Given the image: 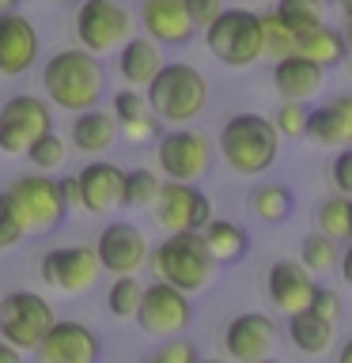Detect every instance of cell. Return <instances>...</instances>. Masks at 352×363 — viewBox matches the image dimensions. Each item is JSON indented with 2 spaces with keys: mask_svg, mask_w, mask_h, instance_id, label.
<instances>
[{
  "mask_svg": "<svg viewBox=\"0 0 352 363\" xmlns=\"http://www.w3.org/2000/svg\"><path fill=\"white\" fill-rule=\"evenodd\" d=\"M42 91L53 110L84 113L91 106H99V99L106 95V68L84 45H65V50L45 57Z\"/></svg>",
  "mask_w": 352,
  "mask_h": 363,
  "instance_id": "1",
  "label": "cell"
},
{
  "mask_svg": "<svg viewBox=\"0 0 352 363\" xmlns=\"http://www.w3.org/2000/svg\"><path fill=\"white\" fill-rule=\"evenodd\" d=\"M216 152L235 174L243 178H258L277 163L280 155V133L273 129V121L265 113L243 110L231 113L220 125V136H216Z\"/></svg>",
  "mask_w": 352,
  "mask_h": 363,
  "instance_id": "2",
  "label": "cell"
},
{
  "mask_svg": "<svg viewBox=\"0 0 352 363\" xmlns=\"http://www.w3.org/2000/svg\"><path fill=\"white\" fill-rule=\"evenodd\" d=\"M144 102L155 121L186 125L209 106V79L186 61H163L152 84L144 87Z\"/></svg>",
  "mask_w": 352,
  "mask_h": 363,
  "instance_id": "3",
  "label": "cell"
},
{
  "mask_svg": "<svg viewBox=\"0 0 352 363\" xmlns=\"http://www.w3.org/2000/svg\"><path fill=\"white\" fill-rule=\"evenodd\" d=\"M148 265H152L155 280L170 284V288L197 295L216 280V261L204 246L201 231H182V235H163V242L152 246L148 254Z\"/></svg>",
  "mask_w": 352,
  "mask_h": 363,
  "instance_id": "4",
  "label": "cell"
},
{
  "mask_svg": "<svg viewBox=\"0 0 352 363\" xmlns=\"http://www.w3.org/2000/svg\"><path fill=\"white\" fill-rule=\"evenodd\" d=\"M0 193H4L8 208L16 212L23 235L57 231V227L65 223V216H68V204L61 197V189H57V178L42 174V170H31V174L11 178Z\"/></svg>",
  "mask_w": 352,
  "mask_h": 363,
  "instance_id": "5",
  "label": "cell"
},
{
  "mask_svg": "<svg viewBox=\"0 0 352 363\" xmlns=\"http://www.w3.org/2000/svg\"><path fill=\"white\" fill-rule=\"evenodd\" d=\"M201 34H204V50L235 72H243V68L258 65L265 57L261 53V19L250 8H224Z\"/></svg>",
  "mask_w": 352,
  "mask_h": 363,
  "instance_id": "6",
  "label": "cell"
},
{
  "mask_svg": "<svg viewBox=\"0 0 352 363\" xmlns=\"http://www.w3.org/2000/svg\"><path fill=\"white\" fill-rule=\"evenodd\" d=\"M136 16L129 0H79L76 8V45H84L87 53H114L118 45L133 34Z\"/></svg>",
  "mask_w": 352,
  "mask_h": 363,
  "instance_id": "7",
  "label": "cell"
},
{
  "mask_svg": "<svg viewBox=\"0 0 352 363\" xmlns=\"http://www.w3.org/2000/svg\"><path fill=\"white\" fill-rule=\"evenodd\" d=\"M57 322L53 303L42 291H8L0 299V340L19 352H34V345L45 337V329Z\"/></svg>",
  "mask_w": 352,
  "mask_h": 363,
  "instance_id": "8",
  "label": "cell"
},
{
  "mask_svg": "<svg viewBox=\"0 0 352 363\" xmlns=\"http://www.w3.org/2000/svg\"><path fill=\"white\" fill-rule=\"evenodd\" d=\"M212 155L216 147L209 136L197 129H186V125L159 133L155 140V163L167 182H201L212 167Z\"/></svg>",
  "mask_w": 352,
  "mask_h": 363,
  "instance_id": "9",
  "label": "cell"
},
{
  "mask_svg": "<svg viewBox=\"0 0 352 363\" xmlns=\"http://www.w3.org/2000/svg\"><path fill=\"white\" fill-rule=\"evenodd\" d=\"M133 318H136V325L155 340L182 337L193 322V303H189L186 291L170 288V284H163V280H152V284H144Z\"/></svg>",
  "mask_w": 352,
  "mask_h": 363,
  "instance_id": "10",
  "label": "cell"
},
{
  "mask_svg": "<svg viewBox=\"0 0 352 363\" xmlns=\"http://www.w3.org/2000/svg\"><path fill=\"white\" fill-rule=\"evenodd\" d=\"M53 133V106L38 95H8L0 102V152L23 155L38 136Z\"/></svg>",
  "mask_w": 352,
  "mask_h": 363,
  "instance_id": "11",
  "label": "cell"
},
{
  "mask_svg": "<svg viewBox=\"0 0 352 363\" xmlns=\"http://www.w3.org/2000/svg\"><path fill=\"white\" fill-rule=\"evenodd\" d=\"M152 220L163 235L201 231L212 220V201L193 182H163L152 201Z\"/></svg>",
  "mask_w": 352,
  "mask_h": 363,
  "instance_id": "12",
  "label": "cell"
},
{
  "mask_svg": "<svg viewBox=\"0 0 352 363\" xmlns=\"http://www.w3.org/2000/svg\"><path fill=\"white\" fill-rule=\"evenodd\" d=\"M91 250H95V257H99V269L114 272V277H136V272L148 265L152 242H148V235L136 223L114 220L99 231Z\"/></svg>",
  "mask_w": 352,
  "mask_h": 363,
  "instance_id": "13",
  "label": "cell"
},
{
  "mask_svg": "<svg viewBox=\"0 0 352 363\" xmlns=\"http://www.w3.org/2000/svg\"><path fill=\"white\" fill-rule=\"evenodd\" d=\"M102 340L87 322L57 318L45 337L34 345V363H99Z\"/></svg>",
  "mask_w": 352,
  "mask_h": 363,
  "instance_id": "14",
  "label": "cell"
},
{
  "mask_svg": "<svg viewBox=\"0 0 352 363\" xmlns=\"http://www.w3.org/2000/svg\"><path fill=\"white\" fill-rule=\"evenodd\" d=\"M99 257L91 246H57L38 261V277L65 295H84L99 280Z\"/></svg>",
  "mask_w": 352,
  "mask_h": 363,
  "instance_id": "15",
  "label": "cell"
},
{
  "mask_svg": "<svg viewBox=\"0 0 352 363\" xmlns=\"http://www.w3.org/2000/svg\"><path fill=\"white\" fill-rule=\"evenodd\" d=\"M277 348V322L261 311H243L224 325V352L231 363H258Z\"/></svg>",
  "mask_w": 352,
  "mask_h": 363,
  "instance_id": "16",
  "label": "cell"
},
{
  "mask_svg": "<svg viewBox=\"0 0 352 363\" xmlns=\"http://www.w3.org/2000/svg\"><path fill=\"white\" fill-rule=\"evenodd\" d=\"M42 53L38 30L23 11H0V76L16 79L23 72H31L34 61Z\"/></svg>",
  "mask_w": 352,
  "mask_h": 363,
  "instance_id": "17",
  "label": "cell"
},
{
  "mask_svg": "<svg viewBox=\"0 0 352 363\" xmlns=\"http://www.w3.org/2000/svg\"><path fill=\"white\" fill-rule=\"evenodd\" d=\"M133 16L141 23V30L159 45H186L197 34L186 11V0H136Z\"/></svg>",
  "mask_w": 352,
  "mask_h": 363,
  "instance_id": "18",
  "label": "cell"
},
{
  "mask_svg": "<svg viewBox=\"0 0 352 363\" xmlns=\"http://www.w3.org/2000/svg\"><path fill=\"white\" fill-rule=\"evenodd\" d=\"M314 288H318L314 272H307L299 265V257H280V261H273L269 272H265V295H269V303L277 306L280 314L307 311Z\"/></svg>",
  "mask_w": 352,
  "mask_h": 363,
  "instance_id": "19",
  "label": "cell"
},
{
  "mask_svg": "<svg viewBox=\"0 0 352 363\" xmlns=\"http://www.w3.org/2000/svg\"><path fill=\"white\" fill-rule=\"evenodd\" d=\"M76 186H79V208L91 216H106L114 208H121V186H125V170L110 159H91L87 167L76 170Z\"/></svg>",
  "mask_w": 352,
  "mask_h": 363,
  "instance_id": "20",
  "label": "cell"
},
{
  "mask_svg": "<svg viewBox=\"0 0 352 363\" xmlns=\"http://www.w3.org/2000/svg\"><path fill=\"white\" fill-rule=\"evenodd\" d=\"M303 136L318 147H352V95H337L307 110Z\"/></svg>",
  "mask_w": 352,
  "mask_h": 363,
  "instance_id": "21",
  "label": "cell"
},
{
  "mask_svg": "<svg viewBox=\"0 0 352 363\" xmlns=\"http://www.w3.org/2000/svg\"><path fill=\"white\" fill-rule=\"evenodd\" d=\"M159 68H163V45L152 42L148 34H129L118 45V76L125 79V87L144 91Z\"/></svg>",
  "mask_w": 352,
  "mask_h": 363,
  "instance_id": "22",
  "label": "cell"
},
{
  "mask_svg": "<svg viewBox=\"0 0 352 363\" xmlns=\"http://www.w3.org/2000/svg\"><path fill=\"white\" fill-rule=\"evenodd\" d=\"M322 84H326V72L299 53H288V57H280V61H273V87L280 91V99L307 102L322 91Z\"/></svg>",
  "mask_w": 352,
  "mask_h": 363,
  "instance_id": "23",
  "label": "cell"
},
{
  "mask_svg": "<svg viewBox=\"0 0 352 363\" xmlns=\"http://www.w3.org/2000/svg\"><path fill=\"white\" fill-rule=\"evenodd\" d=\"M68 136H72L76 152L99 155V152H110L114 140H118V121H114L110 110L91 106L84 113H72V133Z\"/></svg>",
  "mask_w": 352,
  "mask_h": 363,
  "instance_id": "24",
  "label": "cell"
},
{
  "mask_svg": "<svg viewBox=\"0 0 352 363\" xmlns=\"http://www.w3.org/2000/svg\"><path fill=\"white\" fill-rule=\"evenodd\" d=\"M201 238H204V246H209V254L216 265H235V261H243L250 254V235H246V227L243 223H235V220H212L201 227Z\"/></svg>",
  "mask_w": 352,
  "mask_h": 363,
  "instance_id": "25",
  "label": "cell"
},
{
  "mask_svg": "<svg viewBox=\"0 0 352 363\" xmlns=\"http://www.w3.org/2000/svg\"><path fill=\"white\" fill-rule=\"evenodd\" d=\"M295 53L307 57V61H314L322 72H329V68H337L348 57V45H345V34L341 30L318 23L314 30H303L299 38H295Z\"/></svg>",
  "mask_w": 352,
  "mask_h": 363,
  "instance_id": "26",
  "label": "cell"
},
{
  "mask_svg": "<svg viewBox=\"0 0 352 363\" xmlns=\"http://www.w3.org/2000/svg\"><path fill=\"white\" fill-rule=\"evenodd\" d=\"M288 340L295 352L303 356H326L334 348V322L318 318L314 311H299V314H288Z\"/></svg>",
  "mask_w": 352,
  "mask_h": 363,
  "instance_id": "27",
  "label": "cell"
},
{
  "mask_svg": "<svg viewBox=\"0 0 352 363\" xmlns=\"http://www.w3.org/2000/svg\"><path fill=\"white\" fill-rule=\"evenodd\" d=\"M246 208L254 212L261 223H284L295 212V197H292L288 186H280V182H261V186L250 189Z\"/></svg>",
  "mask_w": 352,
  "mask_h": 363,
  "instance_id": "28",
  "label": "cell"
},
{
  "mask_svg": "<svg viewBox=\"0 0 352 363\" xmlns=\"http://www.w3.org/2000/svg\"><path fill=\"white\" fill-rule=\"evenodd\" d=\"M314 223H318V235L334 238V242H348L352 238V197H341V193L326 197L314 212Z\"/></svg>",
  "mask_w": 352,
  "mask_h": 363,
  "instance_id": "29",
  "label": "cell"
},
{
  "mask_svg": "<svg viewBox=\"0 0 352 363\" xmlns=\"http://www.w3.org/2000/svg\"><path fill=\"white\" fill-rule=\"evenodd\" d=\"M159 174L152 167H133L125 170V186H121V208H152L155 193H159Z\"/></svg>",
  "mask_w": 352,
  "mask_h": 363,
  "instance_id": "30",
  "label": "cell"
},
{
  "mask_svg": "<svg viewBox=\"0 0 352 363\" xmlns=\"http://www.w3.org/2000/svg\"><path fill=\"white\" fill-rule=\"evenodd\" d=\"M273 11L288 23V30H295V38L303 30H314L318 23H326V0H277Z\"/></svg>",
  "mask_w": 352,
  "mask_h": 363,
  "instance_id": "31",
  "label": "cell"
},
{
  "mask_svg": "<svg viewBox=\"0 0 352 363\" xmlns=\"http://www.w3.org/2000/svg\"><path fill=\"white\" fill-rule=\"evenodd\" d=\"M258 19H261V53L273 57V61L295 53V30H288V23L277 11H258Z\"/></svg>",
  "mask_w": 352,
  "mask_h": 363,
  "instance_id": "32",
  "label": "cell"
},
{
  "mask_svg": "<svg viewBox=\"0 0 352 363\" xmlns=\"http://www.w3.org/2000/svg\"><path fill=\"white\" fill-rule=\"evenodd\" d=\"M141 291H144V284L136 277H114V284L106 288V311H110V318L129 322V318L136 314V303H141Z\"/></svg>",
  "mask_w": 352,
  "mask_h": 363,
  "instance_id": "33",
  "label": "cell"
},
{
  "mask_svg": "<svg viewBox=\"0 0 352 363\" xmlns=\"http://www.w3.org/2000/svg\"><path fill=\"white\" fill-rule=\"evenodd\" d=\"M23 155L31 159V167H34V170H42V174H53V170H61V167H65L68 144H65L57 133H45V136H38V140H34Z\"/></svg>",
  "mask_w": 352,
  "mask_h": 363,
  "instance_id": "34",
  "label": "cell"
},
{
  "mask_svg": "<svg viewBox=\"0 0 352 363\" xmlns=\"http://www.w3.org/2000/svg\"><path fill=\"white\" fill-rule=\"evenodd\" d=\"M337 257H341V250H337V242L334 238H326V235H307L303 238V254H299V265L307 269V272H329L337 265Z\"/></svg>",
  "mask_w": 352,
  "mask_h": 363,
  "instance_id": "35",
  "label": "cell"
},
{
  "mask_svg": "<svg viewBox=\"0 0 352 363\" xmlns=\"http://www.w3.org/2000/svg\"><path fill=\"white\" fill-rule=\"evenodd\" d=\"M110 113H114V121H118V125L144 118V113H148L144 91H136V87H121V91H114V95H110Z\"/></svg>",
  "mask_w": 352,
  "mask_h": 363,
  "instance_id": "36",
  "label": "cell"
},
{
  "mask_svg": "<svg viewBox=\"0 0 352 363\" xmlns=\"http://www.w3.org/2000/svg\"><path fill=\"white\" fill-rule=\"evenodd\" d=\"M269 121H273V129L280 133V140H284V136L295 140V136H303V129H307V106H303V102H288V99H284Z\"/></svg>",
  "mask_w": 352,
  "mask_h": 363,
  "instance_id": "37",
  "label": "cell"
},
{
  "mask_svg": "<svg viewBox=\"0 0 352 363\" xmlns=\"http://www.w3.org/2000/svg\"><path fill=\"white\" fill-rule=\"evenodd\" d=\"M197 345L189 337H167L159 340V348L148 356V363H197Z\"/></svg>",
  "mask_w": 352,
  "mask_h": 363,
  "instance_id": "38",
  "label": "cell"
},
{
  "mask_svg": "<svg viewBox=\"0 0 352 363\" xmlns=\"http://www.w3.org/2000/svg\"><path fill=\"white\" fill-rule=\"evenodd\" d=\"M307 311H314L318 318H326V322H334V325H337V322H341V314H345V299H341L334 288H322V284H318Z\"/></svg>",
  "mask_w": 352,
  "mask_h": 363,
  "instance_id": "39",
  "label": "cell"
},
{
  "mask_svg": "<svg viewBox=\"0 0 352 363\" xmlns=\"http://www.w3.org/2000/svg\"><path fill=\"white\" fill-rule=\"evenodd\" d=\"M159 121L152 118V113H144V118H136V121H125V125H118V136H125L129 144H152V140H159Z\"/></svg>",
  "mask_w": 352,
  "mask_h": 363,
  "instance_id": "40",
  "label": "cell"
},
{
  "mask_svg": "<svg viewBox=\"0 0 352 363\" xmlns=\"http://www.w3.org/2000/svg\"><path fill=\"white\" fill-rule=\"evenodd\" d=\"M329 182H334V193H341V197H352V147H341V152L334 155Z\"/></svg>",
  "mask_w": 352,
  "mask_h": 363,
  "instance_id": "41",
  "label": "cell"
},
{
  "mask_svg": "<svg viewBox=\"0 0 352 363\" xmlns=\"http://www.w3.org/2000/svg\"><path fill=\"white\" fill-rule=\"evenodd\" d=\"M19 242H23V227L16 220V212L8 208L4 193H0V250H11V246H19Z\"/></svg>",
  "mask_w": 352,
  "mask_h": 363,
  "instance_id": "42",
  "label": "cell"
},
{
  "mask_svg": "<svg viewBox=\"0 0 352 363\" xmlns=\"http://www.w3.org/2000/svg\"><path fill=\"white\" fill-rule=\"evenodd\" d=\"M186 11H189L193 27L204 30V27H209V23L224 11V0H186Z\"/></svg>",
  "mask_w": 352,
  "mask_h": 363,
  "instance_id": "43",
  "label": "cell"
},
{
  "mask_svg": "<svg viewBox=\"0 0 352 363\" xmlns=\"http://www.w3.org/2000/svg\"><path fill=\"white\" fill-rule=\"evenodd\" d=\"M57 189H61V197H65V204H68V212L79 208V186H76V174L57 178Z\"/></svg>",
  "mask_w": 352,
  "mask_h": 363,
  "instance_id": "44",
  "label": "cell"
},
{
  "mask_svg": "<svg viewBox=\"0 0 352 363\" xmlns=\"http://www.w3.org/2000/svg\"><path fill=\"white\" fill-rule=\"evenodd\" d=\"M337 269H341V280L352 288V238H348V246L341 250V257H337Z\"/></svg>",
  "mask_w": 352,
  "mask_h": 363,
  "instance_id": "45",
  "label": "cell"
},
{
  "mask_svg": "<svg viewBox=\"0 0 352 363\" xmlns=\"http://www.w3.org/2000/svg\"><path fill=\"white\" fill-rule=\"evenodd\" d=\"M0 363H27V359H23L19 348H11V345H4V340H0Z\"/></svg>",
  "mask_w": 352,
  "mask_h": 363,
  "instance_id": "46",
  "label": "cell"
},
{
  "mask_svg": "<svg viewBox=\"0 0 352 363\" xmlns=\"http://www.w3.org/2000/svg\"><path fill=\"white\" fill-rule=\"evenodd\" d=\"M337 363H352V337L341 345V352H337Z\"/></svg>",
  "mask_w": 352,
  "mask_h": 363,
  "instance_id": "47",
  "label": "cell"
},
{
  "mask_svg": "<svg viewBox=\"0 0 352 363\" xmlns=\"http://www.w3.org/2000/svg\"><path fill=\"white\" fill-rule=\"evenodd\" d=\"M341 34H345V45H348V57H352V16L345 19V30H341Z\"/></svg>",
  "mask_w": 352,
  "mask_h": 363,
  "instance_id": "48",
  "label": "cell"
},
{
  "mask_svg": "<svg viewBox=\"0 0 352 363\" xmlns=\"http://www.w3.org/2000/svg\"><path fill=\"white\" fill-rule=\"evenodd\" d=\"M19 8V0H0V11H16Z\"/></svg>",
  "mask_w": 352,
  "mask_h": 363,
  "instance_id": "49",
  "label": "cell"
},
{
  "mask_svg": "<svg viewBox=\"0 0 352 363\" xmlns=\"http://www.w3.org/2000/svg\"><path fill=\"white\" fill-rule=\"evenodd\" d=\"M337 4H341V11H345V19L352 16V0H337Z\"/></svg>",
  "mask_w": 352,
  "mask_h": 363,
  "instance_id": "50",
  "label": "cell"
},
{
  "mask_svg": "<svg viewBox=\"0 0 352 363\" xmlns=\"http://www.w3.org/2000/svg\"><path fill=\"white\" fill-rule=\"evenodd\" d=\"M258 363H280L277 356H265V359H258Z\"/></svg>",
  "mask_w": 352,
  "mask_h": 363,
  "instance_id": "51",
  "label": "cell"
},
{
  "mask_svg": "<svg viewBox=\"0 0 352 363\" xmlns=\"http://www.w3.org/2000/svg\"><path fill=\"white\" fill-rule=\"evenodd\" d=\"M197 363H231V359H197Z\"/></svg>",
  "mask_w": 352,
  "mask_h": 363,
  "instance_id": "52",
  "label": "cell"
},
{
  "mask_svg": "<svg viewBox=\"0 0 352 363\" xmlns=\"http://www.w3.org/2000/svg\"><path fill=\"white\" fill-rule=\"evenodd\" d=\"M57 4H76V0H57Z\"/></svg>",
  "mask_w": 352,
  "mask_h": 363,
  "instance_id": "53",
  "label": "cell"
},
{
  "mask_svg": "<svg viewBox=\"0 0 352 363\" xmlns=\"http://www.w3.org/2000/svg\"><path fill=\"white\" fill-rule=\"evenodd\" d=\"M265 4H277V0H265Z\"/></svg>",
  "mask_w": 352,
  "mask_h": 363,
  "instance_id": "54",
  "label": "cell"
}]
</instances>
